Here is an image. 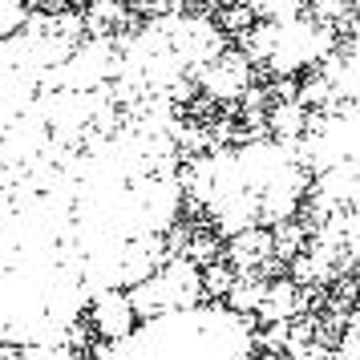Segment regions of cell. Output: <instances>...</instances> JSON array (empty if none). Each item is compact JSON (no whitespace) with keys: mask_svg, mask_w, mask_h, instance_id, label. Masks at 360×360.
Wrapping results in <instances>:
<instances>
[{"mask_svg":"<svg viewBox=\"0 0 360 360\" xmlns=\"http://www.w3.org/2000/svg\"><path fill=\"white\" fill-rule=\"evenodd\" d=\"M263 292H267V276L263 271H235L227 292H223V300H227L223 308L235 311V316H255Z\"/></svg>","mask_w":360,"mask_h":360,"instance_id":"ba28073f","label":"cell"},{"mask_svg":"<svg viewBox=\"0 0 360 360\" xmlns=\"http://www.w3.org/2000/svg\"><path fill=\"white\" fill-rule=\"evenodd\" d=\"M0 360H94L65 344H0Z\"/></svg>","mask_w":360,"mask_h":360,"instance_id":"9c48e42d","label":"cell"},{"mask_svg":"<svg viewBox=\"0 0 360 360\" xmlns=\"http://www.w3.org/2000/svg\"><path fill=\"white\" fill-rule=\"evenodd\" d=\"M219 259L227 263L231 271H263V267L276 263V239H271V231H263V227L231 235Z\"/></svg>","mask_w":360,"mask_h":360,"instance_id":"8992f818","label":"cell"},{"mask_svg":"<svg viewBox=\"0 0 360 360\" xmlns=\"http://www.w3.org/2000/svg\"><path fill=\"white\" fill-rule=\"evenodd\" d=\"M308 170L295 146L276 138H251L239 146H214L179 170L182 195H191L219 239L243 231H276L292 223L308 198Z\"/></svg>","mask_w":360,"mask_h":360,"instance_id":"6da1fadb","label":"cell"},{"mask_svg":"<svg viewBox=\"0 0 360 360\" xmlns=\"http://www.w3.org/2000/svg\"><path fill=\"white\" fill-rule=\"evenodd\" d=\"M304 311V288L292 283V279H267V292H263L259 308H255V320L263 328L271 324H288Z\"/></svg>","mask_w":360,"mask_h":360,"instance_id":"52a82bcc","label":"cell"},{"mask_svg":"<svg viewBox=\"0 0 360 360\" xmlns=\"http://www.w3.org/2000/svg\"><path fill=\"white\" fill-rule=\"evenodd\" d=\"M85 316H89V328L98 332L105 344H114L122 340L126 332H130L138 320H134V308H130V300H126V292H98V295H89V304H85Z\"/></svg>","mask_w":360,"mask_h":360,"instance_id":"5b68a950","label":"cell"},{"mask_svg":"<svg viewBox=\"0 0 360 360\" xmlns=\"http://www.w3.org/2000/svg\"><path fill=\"white\" fill-rule=\"evenodd\" d=\"M126 300L134 308V320H154L166 311L198 308L202 304V267H195L186 255H170L154 276L134 283Z\"/></svg>","mask_w":360,"mask_h":360,"instance_id":"3957f363","label":"cell"},{"mask_svg":"<svg viewBox=\"0 0 360 360\" xmlns=\"http://www.w3.org/2000/svg\"><path fill=\"white\" fill-rule=\"evenodd\" d=\"M191 82L198 85V94H202V98L219 101V105H239V98L255 85V69H251V61H247L243 53L227 45L223 53H214V57L198 69Z\"/></svg>","mask_w":360,"mask_h":360,"instance_id":"277c9868","label":"cell"},{"mask_svg":"<svg viewBox=\"0 0 360 360\" xmlns=\"http://www.w3.org/2000/svg\"><path fill=\"white\" fill-rule=\"evenodd\" d=\"M263 360H336V356L332 352H320L311 344V348H300V352H276V356H263Z\"/></svg>","mask_w":360,"mask_h":360,"instance_id":"30bf717a","label":"cell"},{"mask_svg":"<svg viewBox=\"0 0 360 360\" xmlns=\"http://www.w3.org/2000/svg\"><path fill=\"white\" fill-rule=\"evenodd\" d=\"M255 324L223 304H198L186 311H166L138 324L122 340L98 348L94 360H251Z\"/></svg>","mask_w":360,"mask_h":360,"instance_id":"7a4b0ae2","label":"cell"}]
</instances>
